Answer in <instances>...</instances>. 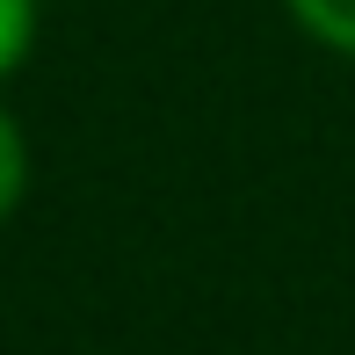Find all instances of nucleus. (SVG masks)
I'll return each instance as SVG.
<instances>
[{
  "mask_svg": "<svg viewBox=\"0 0 355 355\" xmlns=\"http://www.w3.org/2000/svg\"><path fill=\"white\" fill-rule=\"evenodd\" d=\"M290 15H297V22L312 29L319 44L355 51V0H290Z\"/></svg>",
  "mask_w": 355,
  "mask_h": 355,
  "instance_id": "nucleus-1",
  "label": "nucleus"
},
{
  "mask_svg": "<svg viewBox=\"0 0 355 355\" xmlns=\"http://www.w3.org/2000/svg\"><path fill=\"white\" fill-rule=\"evenodd\" d=\"M29 37H37V0H0V80L29 58Z\"/></svg>",
  "mask_w": 355,
  "mask_h": 355,
  "instance_id": "nucleus-2",
  "label": "nucleus"
},
{
  "mask_svg": "<svg viewBox=\"0 0 355 355\" xmlns=\"http://www.w3.org/2000/svg\"><path fill=\"white\" fill-rule=\"evenodd\" d=\"M22 189H29V153H22V131H15V116L0 109V218L22 203Z\"/></svg>",
  "mask_w": 355,
  "mask_h": 355,
  "instance_id": "nucleus-3",
  "label": "nucleus"
}]
</instances>
